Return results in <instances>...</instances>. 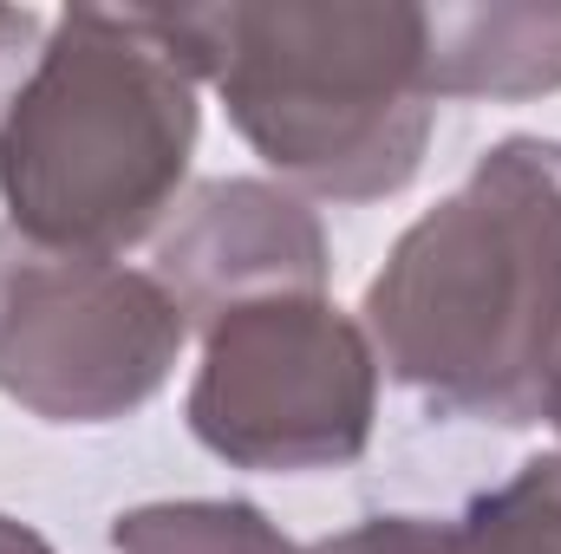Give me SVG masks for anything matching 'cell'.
I'll use <instances>...</instances> for the list:
<instances>
[{
    "label": "cell",
    "instance_id": "2",
    "mask_svg": "<svg viewBox=\"0 0 561 554\" xmlns=\"http://www.w3.org/2000/svg\"><path fill=\"white\" fill-rule=\"evenodd\" d=\"M170 7H66L0 125L7 229L125 262L176 209L203 105Z\"/></svg>",
    "mask_w": 561,
    "mask_h": 554
},
{
    "label": "cell",
    "instance_id": "7",
    "mask_svg": "<svg viewBox=\"0 0 561 554\" xmlns=\"http://www.w3.org/2000/svg\"><path fill=\"white\" fill-rule=\"evenodd\" d=\"M424 85L437 105L561 92V7H424Z\"/></svg>",
    "mask_w": 561,
    "mask_h": 554
},
{
    "label": "cell",
    "instance_id": "13",
    "mask_svg": "<svg viewBox=\"0 0 561 554\" xmlns=\"http://www.w3.org/2000/svg\"><path fill=\"white\" fill-rule=\"evenodd\" d=\"M542 417L561 430V372H556V385H549V405H542Z\"/></svg>",
    "mask_w": 561,
    "mask_h": 554
},
{
    "label": "cell",
    "instance_id": "12",
    "mask_svg": "<svg viewBox=\"0 0 561 554\" xmlns=\"http://www.w3.org/2000/svg\"><path fill=\"white\" fill-rule=\"evenodd\" d=\"M0 554H53V542H46L39 529L13 522V516H0Z\"/></svg>",
    "mask_w": 561,
    "mask_h": 554
},
{
    "label": "cell",
    "instance_id": "10",
    "mask_svg": "<svg viewBox=\"0 0 561 554\" xmlns=\"http://www.w3.org/2000/svg\"><path fill=\"white\" fill-rule=\"evenodd\" d=\"M300 554H477L463 522H431V516H366L327 542Z\"/></svg>",
    "mask_w": 561,
    "mask_h": 554
},
{
    "label": "cell",
    "instance_id": "3",
    "mask_svg": "<svg viewBox=\"0 0 561 554\" xmlns=\"http://www.w3.org/2000/svg\"><path fill=\"white\" fill-rule=\"evenodd\" d=\"M196 72L262 163L307 196L379 203L424 163L437 99L412 0H229L176 7Z\"/></svg>",
    "mask_w": 561,
    "mask_h": 554
},
{
    "label": "cell",
    "instance_id": "6",
    "mask_svg": "<svg viewBox=\"0 0 561 554\" xmlns=\"http://www.w3.org/2000/svg\"><path fill=\"white\" fill-rule=\"evenodd\" d=\"M327 229L294 189L262 176H216L176 203L150 275L190 326H209L249 300L327 293Z\"/></svg>",
    "mask_w": 561,
    "mask_h": 554
},
{
    "label": "cell",
    "instance_id": "8",
    "mask_svg": "<svg viewBox=\"0 0 561 554\" xmlns=\"http://www.w3.org/2000/svg\"><path fill=\"white\" fill-rule=\"evenodd\" d=\"M118 554H300L275 522L242 496H190V503H144L112 522Z\"/></svg>",
    "mask_w": 561,
    "mask_h": 554
},
{
    "label": "cell",
    "instance_id": "1",
    "mask_svg": "<svg viewBox=\"0 0 561 554\" xmlns=\"http://www.w3.org/2000/svg\"><path fill=\"white\" fill-rule=\"evenodd\" d=\"M359 326L424 405L536 424L561 372V143H490L392 242Z\"/></svg>",
    "mask_w": 561,
    "mask_h": 554
},
{
    "label": "cell",
    "instance_id": "5",
    "mask_svg": "<svg viewBox=\"0 0 561 554\" xmlns=\"http://www.w3.org/2000/svg\"><path fill=\"white\" fill-rule=\"evenodd\" d=\"M190 339L150 268L59 255L0 222V392L46 424H112L150 405Z\"/></svg>",
    "mask_w": 561,
    "mask_h": 554
},
{
    "label": "cell",
    "instance_id": "4",
    "mask_svg": "<svg viewBox=\"0 0 561 554\" xmlns=\"http://www.w3.org/2000/svg\"><path fill=\"white\" fill-rule=\"evenodd\" d=\"M379 372L366 326L327 293L249 300L203 326L190 430L236 470H346L373 443Z\"/></svg>",
    "mask_w": 561,
    "mask_h": 554
},
{
    "label": "cell",
    "instance_id": "9",
    "mask_svg": "<svg viewBox=\"0 0 561 554\" xmlns=\"http://www.w3.org/2000/svg\"><path fill=\"white\" fill-rule=\"evenodd\" d=\"M477 554H561V450L523 463L503 489L477 496L463 516Z\"/></svg>",
    "mask_w": 561,
    "mask_h": 554
},
{
    "label": "cell",
    "instance_id": "11",
    "mask_svg": "<svg viewBox=\"0 0 561 554\" xmlns=\"http://www.w3.org/2000/svg\"><path fill=\"white\" fill-rule=\"evenodd\" d=\"M46 33H53L46 13H33V7H0V125H7V112H13V99H20V85H26V72H33V59L46 53Z\"/></svg>",
    "mask_w": 561,
    "mask_h": 554
}]
</instances>
